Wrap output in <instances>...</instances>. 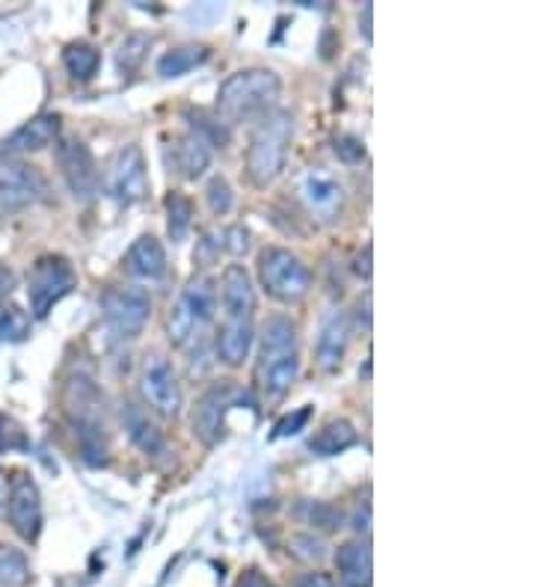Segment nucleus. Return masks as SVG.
Segmentation results:
<instances>
[{
    "instance_id": "6ab92c4d",
    "label": "nucleus",
    "mask_w": 534,
    "mask_h": 587,
    "mask_svg": "<svg viewBox=\"0 0 534 587\" xmlns=\"http://www.w3.org/2000/svg\"><path fill=\"white\" fill-rule=\"evenodd\" d=\"M212 164V140L202 131H188L176 143V167L185 178H200Z\"/></svg>"
},
{
    "instance_id": "c756f323",
    "label": "nucleus",
    "mask_w": 534,
    "mask_h": 587,
    "mask_svg": "<svg viewBox=\"0 0 534 587\" xmlns=\"http://www.w3.org/2000/svg\"><path fill=\"white\" fill-rule=\"evenodd\" d=\"M232 188H229V181L220 176H214L212 181H208V205H212V210L217 214V217H223V214H229L232 210Z\"/></svg>"
},
{
    "instance_id": "4c0bfd02",
    "label": "nucleus",
    "mask_w": 534,
    "mask_h": 587,
    "mask_svg": "<svg viewBox=\"0 0 534 587\" xmlns=\"http://www.w3.org/2000/svg\"><path fill=\"white\" fill-rule=\"evenodd\" d=\"M368 522H371V508H356V513H354V522H351V525H354L356 532H368Z\"/></svg>"
},
{
    "instance_id": "bb28decb",
    "label": "nucleus",
    "mask_w": 534,
    "mask_h": 587,
    "mask_svg": "<svg viewBox=\"0 0 534 587\" xmlns=\"http://www.w3.org/2000/svg\"><path fill=\"white\" fill-rule=\"evenodd\" d=\"M30 335V318L18 306L0 309V342H22Z\"/></svg>"
},
{
    "instance_id": "7ed1b4c3",
    "label": "nucleus",
    "mask_w": 534,
    "mask_h": 587,
    "mask_svg": "<svg viewBox=\"0 0 534 587\" xmlns=\"http://www.w3.org/2000/svg\"><path fill=\"white\" fill-rule=\"evenodd\" d=\"M282 92V80L270 68H244L234 72L232 78L223 80L217 92V113L226 125L250 119L256 113H267L277 104Z\"/></svg>"
},
{
    "instance_id": "ea45409f",
    "label": "nucleus",
    "mask_w": 534,
    "mask_h": 587,
    "mask_svg": "<svg viewBox=\"0 0 534 587\" xmlns=\"http://www.w3.org/2000/svg\"><path fill=\"white\" fill-rule=\"evenodd\" d=\"M7 421H3V416H0V451H3V448H7V443H10V439H7Z\"/></svg>"
},
{
    "instance_id": "f3484780",
    "label": "nucleus",
    "mask_w": 534,
    "mask_h": 587,
    "mask_svg": "<svg viewBox=\"0 0 534 587\" xmlns=\"http://www.w3.org/2000/svg\"><path fill=\"white\" fill-rule=\"evenodd\" d=\"M335 570L345 587H371V546L366 540H347L335 552Z\"/></svg>"
},
{
    "instance_id": "9b49d317",
    "label": "nucleus",
    "mask_w": 534,
    "mask_h": 587,
    "mask_svg": "<svg viewBox=\"0 0 534 587\" xmlns=\"http://www.w3.org/2000/svg\"><path fill=\"white\" fill-rule=\"evenodd\" d=\"M140 395L164 419H173L181 412V386H178L176 371L169 368L164 356L149 354L140 366Z\"/></svg>"
},
{
    "instance_id": "a878e982",
    "label": "nucleus",
    "mask_w": 534,
    "mask_h": 587,
    "mask_svg": "<svg viewBox=\"0 0 534 587\" xmlns=\"http://www.w3.org/2000/svg\"><path fill=\"white\" fill-rule=\"evenodd\" d=\"M30 578V564L18 549L3 546L0 549V587H22Z\"/></svg>"
},
{
    "instance_id": "f8f14e48",
    "label": "nucleus",
    "mask_w": 534,
    "mask_h": 587,
    "mask_svg": "<svg viewBox=\"0 0 534 587\" xmlns=\"http://www.w3.org/2000/svg\"><path fill=\"white\" fill-rule=\"evenodd\" d=\"M56 164L63 169V178H66L75 200L87 202L96 196V190H99V167H96V157H92L87 143H80V140H60V145H56Z\"/></svg>"
},
{
    "instance_id": "423d86ee",
    "label": "nucleus",
    "mask_w": 534,
    "mask_h": 587,
    "mask_svg": "<svg viewBox=\"0 0 534 587\" xmlns=\"http://www.w3.org/2000/svg\"><path fill=\"white\" fill-rule=\"evenodd\" d=\"M258 279L262 289L279 303H301L312 289L309 267L285 246H265L258 253Z\"/></svg>"
},
{
    "instance_id": "4be33fe9",
    "label": "nucleus",
    "mask_w": 534,
    "mask_h": 587,
    "mask_svg": "<svg viewBox=\"0 0 534 587\" xmlns=\"http://www.w3.org/2000/svg\"><path fill=\"white\" fill-rule=\"evenodd\" d=\"M123 421H125V431L131 436V443L143 451V455H161L164 451V436L157 431L155 424L149 421L140 407H134V404H125L123 410Z\"/></svg>"
},
{
    "instance_id": "1a4fd4ad",
    "label": "nucleus",
    "mask_w": 534,
    "mask_h": 587,
    "mask_svg": "<svg viewBox=\"0 0 534 587\" xmlns=\"http://www.w3.org/2000/svg\"><path fill=\"white\" fill-rule=\"evenodd\" d=\"M101 311H104L107 327L119 339H137V335L143 333L149 315H152V303H149V294L143 289L123 285V289L104 291Z\"/></svg>"
},
{
    "instance_id": "cd10ccee",
    "label": "nucleus",
    "mask_w": 534,
    "mask_h": 587,
    "mask_svg": "<svg viewBox=\"0 0 534 587\" xmlns=\"http://www.w3.org/2000/svg\"><path fill=\"white\" fill-rule=\"evenodd\" d=\"M145 51H149V39L140 34L128 36L123 44H119V54H116V63H119V68H123L125 75L128 72H134V68L143 63Z\"/></svg>"
},
{
    "instance_id": "a19ab883",
    "label": "nucleus",
    "mask_w": 534,
    "mask_h": 587,
    "mask_svg": "<svg viewBox=\"0 0 534 587\" xmlns=\"http://www.w3.org/2000/svg\"><path fill=\"white\" fill-rule=\"evenodd\" d=\"M3 505H7V477L0 472V510H3Z\"/></svg>"
},
{
    "instance_id": "f704fd0d",
    "label": "nucleus",
    "mask_w": 534,
    "mask_h": 587,
    "mask_svg": "<svg viewBox=\"0 0 534 587\" xmlns=\"http://www.w3.org/2000/svg\"><path fill=\"white\" fill-rule=\"evenodd\" d=\"M371 253H374V250H371V244H366V250H363V253L356 255V267H354V270L363 279H371Z\"/></svg>"
},
{
    "instance_id": "0eeeda50",
    "label": "nucleus",
    "mask_w": 534,
    "mask_h": 587,
    "mask_svg": "<svg viewBox=\"0 0 534 587\" xmlns=\"http://www.w3.org/2000/svg\"><path fill=\"white\" fill-rule=\"evenodd\" d=\"M75 289V270L63 255H42L30 270L27 279V297H30V311L34 318H48L60 299L72 294Z\"/></svg>"
},
{
    "instance_id": "6e6552de",
    "label": "nucleus",
    "mask_w": 534,
    "mask_h": 587,
    "mask_svg": "<svg viewBox=\"0 0 534 587\" xmlns=\"http://www.w3.org/2000/svg\"><path fill=\"white\" fill-rule=\"evenodd\" d=\"M104 190L107 196L123 205H134V202L145 200L149 193V173H145V157L140 152V145H123L107 164L104 173Z\"/></svg>"
},
{
    "instance_id": "20e7f679",
    "label": "nucleus",
    "mask_w": 534,
    "mask_h": 587,
    "mask_svg": "<svg viewBox=\"0 0 534 587\" xmlns=\"http://www.w3.org/2000/svg\"><path fill=\"white\" fill-rule=\"evenodd\" d=\"M291 133H294V116L289 111H267L258 128L250 137L246 149V176L256 188H267L285 169Z\"/></svg>"
},
{
    "instance_id": "2eb2a0df",
    "label": "nucleus",
    "mask_w": 534,
    "mask_h": 587,
    "mask_svg": "<svg viewBox=\"0 0 534 587\" xmlns=\"http://www.w3.org/2000/svg\"><path fill=\"white\" fill-rule=\"evenodd\" d=\"M56 140H60V116L56 113H39L0 143V155L10 157L24 155V152H42Z\"/></svg>"
},
{
    "instance_id": "473e14b6",
    "label": "nucleus",
    "mask_w": 534,
    "mask_h": 587,
    "mask_svg": "<svg viewBox=\"0 0 534 587\" xmlns=\"http://www.w3.org/2000/svg\"><path fill=\"white\" fill-rule=\"evenodd\" d=\"M312 522L323 532H335V528H342V513L330 505H312Z\"/></svg>"
},
{
    "instance_id": "5701e85b",
    "label": "nucleus",
    "mask_w": 534,
    "mask_h": 587,
    "mask_svg": "<svg viewBox=\"0 0 534 587\" xmlns=\"http://www.w3.org/2000/svg\"><path fill=\"white\" fill-rule=\"evenodd\" d=\"M205 60H208L205 44H181V48H173L157 60V75L161 78H181V75H188L190 68L202 66Z\"/></svg>"
},
{
    "instance_id": "ddd939ff",
    "label": "nucleus",
    "mask_w": 534,
    "mask_h": 587,
    "mask_svg": "<svg viewBox=\"0 0 534 587\" xmlns=\"http://www.w3.org/2000/svg\"><path fill=\"white\" fill-rule=\"evenodd\" d=\"M7 510H10V522L18 537H24V540L39 537V532H42V496L27 475H18L12 481Z\"/></svg>"
},
{
    "instance_id": "f03ea898",
    "label": "nucleus",
    "mask_w": 534,
    "mask_h": 587,
    "mask_svg": "<svg viewBox=\"0 0 534 587\" xmlns=\"http://www.w3.org/2000/svg\"><path fill=\"white\" fill-rule=\"evenodd\" d=\"M301 374L297 327L285 315H270L262 323V350H258L256 380L267 400H282Z\"/></svg>"
},
{
    "instance_id": "39448f33",
    "label": "nucleus",
    "mask_w": 534,
    "mask_h": 587,
    "mask_svg": "<svg viewBox=\"0 0 534 587\" xmlns=\"http://www.w3.org/2000/svg\"><path fill=\"white\" fill-rule=\"evenodd\" d=\"M217 303V282L208 273L193 277L181 289L178 299L173 303L167 318V335L173 347H185L190 339H200L202 330L208 327Z\"/></svg>"
},
{
    "instance_id": "393cba45",
    "label": "nucleus",
    "mask_w": 534,
    "mask_h": 587,
    "mask_svg": "<svg viewBox=\"0 0 534 587\" xmlns=\"http://www.w3.org/2000/svg\"><path fill=\"white\" fill-rule=\"evenodd\" d=\"M190 222H193V205L188 196L181 193H169L167 196V232L173 241H185V234L190 232Z\"/></svg>"
},
{
    "instance_id": "58836bf2",
    "label": "nucleus",
    "mask_w": 534,
    "mask_h": 587,
    "mask_svg": "<svg viewBox=\"0 0 534 587\" xmlns=\"http://www.w3.org/2000/svg\"><path fill=\"white\" fill-rule=\"evenodd\" d=\"M371 15H374V7L368 3V7H366V24L359 27V30H363V36H366V42H371Z\"/></svg>"
},
{
    "instance_id": "dca6fc26",
    "label": "nucleus",
    "mask_w": 534,
    "mask_h": 587,
    "mask_svg": "<svg viewBox=\"0 0 534 587\" xmlns=\"http://www.w3.org/2000/svg\"><path fill=\"white\" fill-rule=\"evenodd\" d=\"M347 342H351V327H347V318L342 311H333L327 315V321L321 327V335L315 342V366L321 371H335L342 366V359L347 354Z\"/></svg>"
},
{
    "instance_id": "aec40b11",
    "label": "nucleus",
    "mask_w": 534,
    "mask_h": 587,
    "mask_svg": "<svg viewBox=\"0 0 534 587\" xmlns=\"http://www.w3.org/2000/svg\"><path fill=\"white\" fill-rule=\"evenodd\" d=\"M303 202L309 205L312 214H318L323 220H333L342 210V188L323 176H309L303 181Z\"/></svg>"
},
{
    "instance_id": "7c9ffc66",
    "label": "nucleus",
    "mask_w": 534,
    "mask_h": 587,
    "mask_svg": "<svg viewBox=\"0 0 534 587\" xmlns=\"http://www.w3.org/2000/svg\"><path fill=\"white\" fill-rule=\"evenodd\" d=\"M333 149H335V155L342 157L345 164H356V161H363V157H366V145H363V140L354 137V133H339V137L333 140Z\"/></svg>"
},
{
    "instance_id": "a211bd4d",
    "label": "nucleus",
    "mask_w": 534,
    "mask_h": 587,
    "mask_svg": "<svg viewBox=\"0 0 534 587\" xmlns=\"http://www.w3.org/2000/svg\"><path fill=\"white\" fill-rule=\"evenodd\" d=\"M125 267L128 273L140 279H161L167 273V253H164V244L157 241L155 234H143L137 238L125 255Z\"/></svg>"
},
{
    "instance_id": "4468645a",
    "label": "nucleus",
    "mask_w": 534,
    "mask_h": 587,
    "mask_svg": "<svg viewBox=\"0 0 534 587\" xmlns=\"http://www.w3.org/2000/svg\"><path fill=\"white\" fill-rule=\"evenodd\" d=\"M44 178L27 164H0V210H18L42 200Z\"/></svg>"
},
{
    "instance_id": "412c9836",
    "label": "nucleus",
    "mask_w": 534,
    "mask_h": 587,
    "mask_svg": "<svg viewBox=\"0 0 534 587\" xmlns=\"http://www.w3.org/2000/svg\"><path fill=\"white\" fill-rule=\"evenodd\" d=\"M356 445V428L347 419H333L309 439V448L318 457H335Z\"/></svg>"
},
{
    "instance_id": "2f4dec72",
    "label": "nucleus",
    "mask_w": 534,
    "mask_h": 587,
    "mask_svg": "<svg viewBox=\"0 0 534 587\" xmlns=\"http://www.w3.org/2000/svg\"><path fill=\"white\" fill-rule=\"evenodd\" d=\"M309 419H312V407H301L297 412H291V416H285V419L277 424L274 439H282V436H294V433H301Z\"/></svg>"
},
{
    "instance_id": "c85d7f7f",
    "label": "nucleus",
    "mask_w": 534,
    "mask_h": 587,
    "mask_svg": "<svg viewBox=\"0 0 534 587\" xmlns=\"http://www.w3.org/2000/svg\"><path fill=\"white\" fill-rule=\"evenodd\" d=\"M289 552L297 558V561H306V564H315L323 558V544L315 537V534H294L289 540Z\"/></svg>"
},
{
    "instance_id": "f257e3e1",
    "label": "nucleus",
    "mask_w": 534,
    "mask_h": 587,
    "mask_svg": "<svg viewBox=\"0 0 534 587\" xmlns=\"http://www.w3.org/2000/svg\"><path fill=\"white\" fill-rule=\"evenodd\" d=\"M223 321L217 330V359L223 366H244L253 347V321H256V289L241 265H229L220 282Z\"/></svg>"
},
{
    "instance_id": "c9c22d12",
    "label": "nucleus",
    "mask_w": 534,
    "mask_h": 587,
    "mask_svg": "<svg viewBox=\"0 0 534 587\" xmlns=\"http://www.w3.org/2000/svg\"><path fill=\"white\" fill-rule=\"evenodd\" d=\"M12 289H15V273L7 265H0V303L10 297Z\"/></svg>"
},
{
    "instance_id": "b1692460",
    "label": "nucleus",
    "mask_w": 534,
    "mask_h": 587,
    "mask_svg": "<svg viewBox=\"0 0 534 587\" xmlns=\"http://www.w3.org/2000/svg\"><path fill=\"white\" fill-rule=\"evenodd\" d=\"M63 63H66L68 75L75 80H89L96 72H99L101 54L96 44L89 42H72L63 54Z\"/></svg>"
},
{
    "instance_id": "e433bc0d",
    "label": "nucleus",
    "mask_w": 534,
    "mask_h": 587,
    "mask_svg": "<svg viewBox=\"0 0 534 587\" xmlns=\"http://www.w3.org/2000/svg\"><path fill=\"white\" fill-rule=\"evenodd\" d=\"M297 587H335V585L327 573H306V576L297 582Z\"/></svg>"
},
{
    "instance_id": "9d476101",
    "label": "nucleus",
    "mask_w": 534,
    "mask_h": 587,
    "mask_svg": "<svg viewBox=\"0 0 534 587\" xmlns=\"http://www.w3.org/2000/svg\"><path fill=\"white\" fill-rule=\"evenodd\" d=\"M246 392L234 386L232 380H223L217 386H212L193 410V436L202 439L205 445H217L226 436V416L232 410L238 400H244Z\"/></svg>"
},
{
    "instance_id": "72a5a7b5",
    "label": "nucleus",
    "mask_w": 534,
    "mask_h": 587,
    "mask_svg": "<svg viewBox=\"0 0 534 587\" xmlns=\"http://www.w3.org/2000/svg\"><path fill=\"white\" fill-rule=\"evenodd\" d=\"M238 587H277L270 578H265L258 570H246L244 576L238 578Z\"/></svg>"
}]
</instances>
